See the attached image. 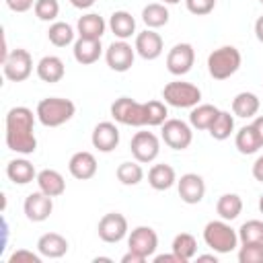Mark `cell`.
I'll return each instance as SVG.
<instances>
[{
  "label": "cell",
  "mask_w": 263,
  "mask_h": 263,
  "mask_svg": "<svg viewBox=\"0 0 263 263\" xmlns=\"http://www.w3.org/2000/svg\"><path fill=\"white\" fill-rule=\"evenodd\" d=\"M35 117L33 111L29 107H12L6 113L4 119V140H6V148L21 154V156H29L37 150V138H35Z\"/></svg>",
  "instance_id": "6da1fadb"
},
{
  "label": "cell",
  "mask_w": 263,
  "mask_h": 263,
  "mask_svg": "<svg viewBox=\"0 0 263 263\" xmlns=\"http://www.w3.org/2000/svg\"><path fill=\"white\" fill-rule=\"evenodd\" d=\"M74 113H76V105L70 99H62V97L41 99L35 109L37 121L45 127H60L68 123L74 117Z\"/></svg>",
  "instance_id": "7a4b0ae2"
},
{
  "label": "cell",
  "mask_w": 263,
  "mask_h": 263,
  "mask_svg": "<svg viewBox=\"0 0 263 263\" xmlns=\"http://www.w3.org/2000/svg\"><path fill=\"white\" fill-rule=\"evenodd\" d=\"M203 242L218 255L232 253L238 247V230L230 226L226 220H212L203 226Z\"/></svg>",
  "instance_id": "3957f363"
},
{
  "label": "cell",
  "mask_w": 263,
  "mask_h": 263,
  "mask_svg": "<svg viewBox=\"0 0 263 263\" xmlns=\"http://www.w3.org/2000/svg\"><path fill=\"white\" fill-rule=\"evenodd\" d=\"M242 55L234 45H222L208 55V72L214 80H226L238 72Z\"/></svg>",
  "instance_id": "277c9868"
},
{
  "label": "cell",
  "mask_w": 263,
  "mask_h": 263,
  "mask_svg": "<svg viewBox=\"0 0 263 263\" xmlns=\"http://www.w3.org/2000/svg\"><path fill=\"white\" fill-rule=\"evenodd\" d=\"M162 99L166 105L177 107V109H193L195 105L201 103V90L185 80H173L166 82L162 88Z\"/></svg>",
  "instance_id": "5b68a950"
},
{
  "label": "cell",
  "mask_w": 263,
  "mask_h": 263,
  "mask_svg": "<svg viewBox=\"0 0 263 263\" xmlns=\"http://www.w3.org/2000/svg\"><path fill=\"white\" fill-rule=\"evenodd\" d=\"M111 117L129 127H144L146 125V107L144 103L132 99V97H119L111 103Z\"/></svg>",
  "instance_id": "8992f818"
},
{
  "label": "cell",
  "mask_w": 263,
  "mask_h": 263,
  "mask_svg": "<svg viewBox=\"0 0 263 263\" xmlns=\"http://www.w3.org/2000/svg\"><path fill=\"white\" fill-rule=\"evenodd\" d=\"M4 78L10 82H25L33 72V58L27 49L16 47L8 53V58L2 62Z\"/></svg>",
  "instance_id": "52a82bcc"
},
{
  "label": "cell",
  "mask_w": 263,
  "mask_h": 263,
  "mask_svg": "<svg viewBox=\"0 0 263 263\" xmlns=\"http://www.w3.org/2000/svg\"><path fill=\"white\" fill-rule=\"evenodd\" d=\"M160 138L173 150H187L193 142L191 123H185L183 119H166L160 125Z\"/></svg>",
  "instance_id": "ba28073f"
},
{
  "label": "cell",
  "mask_w": 263,
  "mask_h": 263,
  "mask_svg": "<svg viewBox=\"0 0 263 263\" xmlns=\"http://www.w3.org/2000/svg\"><path fill=\"white\" fill-rule=\"evenodd\" d=\"M97 232H99V238L107 245H117L121 242L127 232H129V226H127V218L119 212H109L105 214L101 220H99V226H97Z\"/></svg>",
  "instance_id": "9c48e42d"
},
{
  "label": "cell",
  "mask_w": 263,
  "mask_h": 263,
  "mask_svg": "<svg viewBox=\"0 0 263 263\" xmlns=\"http://www.w3.org/2000/svg\"><path fill=\"white\" fill-rule=\"evenodd\" d=\"M129 150H132L134 160H138L142 164L154 162L158 158V154H160V140L152 132H136L132 136Z\"/></svg>",
  "instance_id": "30bf717a"
},
{
  "label": "cell",
  "mask_w": 263,
  "mask_h": 263,
  "mask_svg": "<svg viewBox=\"0 0 263 263\" xmlns=\"http://www.w3.org/2000/svg\"><path fill=\"white\" fill-rule=\"evenodd\" d=\"M136 60V47H132V43H127L125 39H117L113 41L107 49H105V62L113 72H127L134 66Z\"/></svg>",
  "instance_id": "8fae6325"
},
{
  "label": "cell",
  "mask_w": 263,
  "mask_h": 263,
  "mask_svg": "<svg viewBox=\"0 0 263 263\" xmlns=\"http://www.w3.org/2000/svg\"><path fill=\"white\" fill-rule=\"evenodd\" d=\"M127 249L138 253L144 259L154 257V253L158 249V234H156V230L150 228V226H136L127 234Z\"/></svg>",
  "instance_id": "7c38bea8"
},
{
  "label": "cell",
  "mask_w": 263,
  "mask_h": 263,
  "mask_svg": "<svg viewBox=\"0 0 263 263\" xmlns=\"http://www.w3.org/2000/svg\"><path fill=\"white\" fill-rule=\"evenodd\" d=\"M195 64V49L191 43H175L166 53V70L173 76H185Z\"/></svg>",
  "instance_id": "4fadbf2b"
},
{
  "label": "cell",
  "mask_w": 263,
  "mask_h": 263,
  "mask_svg": "<svg viewBox=\"0 0 263 263\" xmlns=\"http://www.w3.org/2000/svg\"><path fill=\"white\" fill-rule=\"evenodd\" d=\"M23 212L31 222H45L53 212V197L43 191H33L23 201Z\"/></svg>",
  "instance_id": "5bb4252c"
},
{
  "label": "cell",
  "mask_w": 263,
  "mask_h": 263,
  "mask_svg": "<svg viewBox=\"0 0 263 263\" xmlns=\"http://www.w3.org/2000/svg\"><path fill=\"white\" fill-rule=\"evenodd\" d=\"M177 191L185 203L195 205L205 195V181L197 173H185V175H181V179H177Z\"/></svg>",
  "instance_id": "9a60e30c"
},
{
  "label": "cell",
  "mask_w": 263,
  "mask_h": 263,
  "mask_svg": "<svg viewBox=\"0 0 263 263\" xmlns=\"http://www.w3.org/2000/svg\"><path fill=\"white\" fill-rule=\"evenodd\" d=\"M134 47H136V53H138L142 60L152 62V60H156V58L162 55L164 41H162V37H160L154 29H146V31L136 33Z\"/></svg>",
  "instance_id": "2e32d148"
},
{
  "label": "cell",
  "mask_w": 263,
  "mask_h": 263,
  "mask_svg": "<svg viewBox=\"0 0 263 263\" xmlns=\"http://www.w3.org/2000/svg\"><path fill=\"white\" fill-rule=\"evenodd\" d=\"M90 142L99 152H113L119 146V127L113 121H101L95 125Z\"/></svg>",
  "instance_id": "e0dca14e"
},
{
  "label": "cell",
  "mask_w": 263,
  "mask_h": 263,
  "mask_svg": "<svg viewBox=\"0 0 263 263\" xmlns=\"http://www.w3.org/2000/svg\"><path fill=\"white\" fill-rule=\"evenodd\" d=\"M97 168H99L97 158H95V154L88 152V150L74 152V154L70 156V160H68V171H70V175H72L74 179H78V181H88V179H92V177L97 175Z\"/></svg>",
  "instance_id": "ac0fdd59"
},
{
  "label": "cell",
  "mask_w": 263,
  "mask_h": 263,
  "mask_svg": "<svg viewBox=\"0 0 263 263\" xmlns=\"http://www.w3.org/2000/svg\"><path fill=\"white\" fill-rule=\"evenodd\" d=\"M70 245L66 240V236H62L60 232H45L37 238V251L41 253V257L47 259H60L68 253Z\"/></svg>",
  "instance_id": "d6986e66"
},
{
  "label": "cell",
  "mask_w": 263,
  "mask_h": 263,
  "mask_svg": "<svg viewBox=\"0 0 263 263\" xmlns=\"http://www.w3.org/2000/svg\"><path fill=\"white\" fill-rule=\"evenodd\" d=\"M72 53H74V60H76L78 64L90 66V64H95V62L103 55L101 39H84V37H78V39L74 41Z\"/></svg>",
  "instance_id": "ffe728a7"
},
{
  "label": "cell",
  "mask_w": 263,
  "mask_h": 263,
  "mask_svg": "<svg viewBox=\"0 0 263 263\" xmlns=\"http://www.w3.org/2000/svg\"><path fill=\"white\" fill-rule=\"evenodd\" d=\"M35 72H37V78L47 82V84H53V82H60L66 74V66L62 62V58L58 55H43L37 66H35Z\"/></svg>",
  "instance_id": "44dd1931"
},
{
  "label": "cell",
  "mask_w": 263,
  "mask_h": 263,
  "mask_svg": "<svg viewBox=\"0 0 263 263\" xmlns=\"http://www.w3.org/2000/svg\"><path fill=\"white\" fill-rule=\"evenodd\" d=\"M148 185L154 191H166V189H171L173 185H177V173H175V168L171 164H166V162L152 164L150 171H148Z\"/></svg>",
  "instance_id": "7402d4cb"
},
{
  "label": "cell",
  "mask_w": 263,
  "mask_h": 263,
  "mask_svg": "<svg viewBox=\"0 0 263 263\" xmlns=\"http://www.w3.org/2000/svg\"><path fill=\"white\" fill-rule=\"evenodd\" d=\"M35 183H37L39 191L47 193L49 197H60L66 191V181H64L62 173L55 171V168H43V171H39Z\"/></svg>",
  "instance_id": "603a6c76"
},
{
  "label": "cell",
  "mask_w": 263,
  "mask_h": 263,
  "mask_svg": "<svg viewBox=\"0 0 263 263\" xmlns=\"http://www.w3.org/2000/svg\"><path fill=\"white\" fill-rule=\"evenodd\" d=\"M105 29H107V23L97 12H86L76 23V33L78 37H84V39H101L105 35Z\"/></svg>",
  "instance_id": "cb8c5ba5"
},
{
  "label": "cell",
  "mask_w": 263,
  "mask_h": 263,
  "mask_svg": "<svg viewBox=\"0 0 263 263\" xmlns=\"http://www.w3.org/2000/svg\"><path fill=\"white\" fill-rule=\"evenodd\" d=\"M6 177L14 185H27L37 179V171H35L33 162L27 158H12L6 164Z\"/></svg>",
  "instance_id": "d4e9b609"
},
{
  "label": "cell",
  "mask_w": 263,
  "mask_h": 263,
  "mask_svg": "<svg viewBox=\"0 0 263 263\" xmlns=\"http://www.w3.org/2000/svg\"><path fill=\"white\" fill-rule=\"evenodd\" d=\"M107 27L111 29V33L117 37V39H129L132 35H136V18L132 16V12L127 10H115L111 16H109V23Z\"/></svg>",
  "instance_id": "484cf974"
},
{
  "label": "cell",
  "mask_w": 263,
  "mask_h": 263,
  "mask_svg": "<svg viewBox=\"0 0 263 263\" xmlns=\"http://www.w3.org/2000/svg\"><path fill=\"white\" fill-rule=\"evenodd\" d=\"M261 101L255 92L251 90H242L232 99V113L234 117H242V119H253L259 113Z\"/></svg>",
  "instance_id": "4316f807"
},
{
  "label": "cell",
  "mask_w": 263,
  "mask_h": 263,
  "mask_svg": "<svg viewBox=\"0 0 263 263\" xmlns=\"http://www.w3.org/2000/svg\"><path fill=\"white\" fill-rule=\"evenodd\" d=\"M218 113H220V109L218 107H214V105H210V103H199V105H195L193 109H191V113H189V123H191V127H195V129H210V125L214 123V119L218 117Z\"/></svg>",
  "instance_id": "83f0119b"
},
{
  "label": "cell",
  "mask_w": 263,
  "mask_h": 263,
  "mask_svg": "<svg viewBox=\"0 0 263 263\" xmlns=\"http://www.w3.org/2000/svg\"><path fill=\"white\" fill-rule=\"evenodd\" d=\"M240 212H242V199H240L238 193H224V195L218 197V201H216V214L222 220L232 222V220H236L240 216Z\"/></svg>",
  "instance_id": "f1b7e54d"
},
{
  "label": "cell",
  "mask_w": 263,
  "mask_h": 263,
  "mask_svg": "<svg viewBox=\"0 0 263 263\" xmlns=\"http://www.w3.org/2000/svg\"><path fill=\"white\" fill-rule=\"evenodd\" d=\"M171 251L181 259V263H189L197 255V240L189 232H179L171 242Z\"/></svg>",
  "instance_id": "f546056e"
},
{
  "label": "cell",
  "mask_w": 263,
  "mask_h": 263,
  "mask_svg": "<svg viewBox=\"0 0 263 263\" xmlns=\"http://www.w3.org/2000/svg\"><path fill=\"white\" fill-rule=\"evenodd\" d=\"M234 146L240 154L249 156V154H255L259 148H261V142H259V136L253 127V123L249 125H242L236 134H234Z\"/></svg>",
  "instance_id": "4dcf8cb0"
},
{
  "label": "cell",
  "mask_w": 263,
  "mask_h": 263,
  "mask_svg": "<svg viewBox=\"0 0 263 263\" xmlns=\"http://www.w3.org/2000/svg\"><path fill=\"white\" fill-rule=\"evenodd\" d=\"M168 8L162 2H150L142 8V21L148 29H160L168 23Z\"/></svg>",
  "instance_id": "1f68e13d"
},
{
  "label": "cell",
  "mask_w": 263,
  "mask_h": 263,
  "mask_svg": "<svg viewBox=\"0 0 263 263\" xmlns=\"http://www.w3.org/2000/svg\"><path fill=\"white\" fill-rule=\"evenodd\" d=\"M74 35H76L74 27L64 21H53L47 29V39L55 47H66V45L74 43Z\"/></svg>",
  "instance_id": "d6a6232c"
},
{
  "label": "cell",
  "mask_w": 263,
  "mask_h": 263,
  "mask_svg": "<svg viewBox=\"0 0 263 263\" xmlns=\"http://www.w3.org/2000/svg\"><path fill=\"white\" fill-rule=\"evenodd\" d=\"M208 132H210V136H212L214 140H218V142L228 140V138L232 136V132H234V113L230 115V111H222V109H220L218 117L214 119V123L210 125Z\"/></svg>",
  "instance_id": "836d02e7"
},
{
  "label": "cell",
  "mask_w": 263,
  "mask_h": 263,
  "mask_svg": "<svg viewBox=\"0 0 263 263\" xmlns=\"http://www.w3.org/2000/svg\"><path fill=\"white\" fill-rule=\"evenodd\" d=\"M117 175V181L121 185H127V187H134L138 185L142 179H144V168H142V162L138 160H127V162H121L115 171Z\"/></svg>",
  "instance_id": "e575fe53"
},
{
  "label": "cell",
  "mask_w": 263,
  "mask_h": 263,
  "mask_svg": "<svg viewBox=\"0 0 263 263\" xmlns=\"http://www.w3.org/2000/svg\"><path fill=\"white\" fill-rule=\"evenodd\" d=\"M240 245H263V220H247L238 228Z\"/></svg>",
  "instance_id": "d590c367"
},
{
  "label": "cell",
  "mask_w": 263,
  "mask_h": 263,
  "mask_svg": "<svg viewBox=\"0 0 263 263\" xmlns=\"http://www.w3.org/2000/svg\"><path fill=\"white\" fill-rule=\"evenodd\" d=\"M144 107H146V125L148 127H160L168 119V107H166V103L152 99V101H146Z\"/></svg>",
  "instance_id": "8d00e7d4"
},
{
  "label": "cell",
  "mask_w": 263,
  "mask_h": 263,
  "mask_svg": "<svg viewBox=\"0 0 263 263\" xmlns=\"http://www.w3.org/2000/svg\"><path fill=\"white\" fill-rule=\"evenodd\" d=\"M33 12L43 23H53L60 14V2L58 0H35Z\"/></svg>",
  "instance_id": "74e56055"
},
{
  "label": "cell",
  "mask_w": 263,
  "mask_h": 263,
  "mask_svg": "<svg viewBox=\"0 0 263 263\" xmlns=\"http://www.w3.org/2000/svg\"><path fill=\"white\" fill-rule=\"evenodd\" d=\"M238 263H263V245H240Z\"/></svg>",
  "instance_id": "f35d334b"
},
{
  "label": "cell",
  "mask_w": 263,
  "mask_h": 263,
  "mask_svg": "<svg viewBox=\"0 0 263 263\" xmlns=\"http://www.w3.org/2000/svg\"><path fill=\"white\" fill-rule=\"evenodd\" d=\"M185 6L195 16H205L216 8V0H185Z\"/></svg>",
  "instance_id": "ab89813d"
},
{
  "label": "cell",
  "mask_w": 263,
  "mask_h": 263,
  "mask_svg": "<svg viewBox=\"0 0 263 263\" xmlns=\"http://www.w3.org/2000/svg\"><path fill=\"white\" fill-rule=\"evenodd\" d=\"M41 253H33L29 249H16L10 257H8V263H41Z\"/></svg>",
  "instance_id": "60d3db41"
},
{
  "label": "cell",
  "mask_w": 263,
  "mask_h": 263,
  "mask_svg": "<svg viewBox=\"0 0 263 263\" xmlns=\"http://www.w3.org/2000/svg\"><path fill=\"white\" fill-rule=\"evenodd\" d=\"M12 12H27L35 6V0H4Z\"/></svg>",
  "instance_id": "b9f144b4"
},
{
  "label": "cell",
  "mask_w": 263,
  "mask_h": 263,
  "mask_svg": "<svg viewBox=\"0 0 263 263\" xmlns=\"http://www.w3.org/2000/svg\"><path fill=\"white\" fill-rule=\"evenodd\" d=\"M251 175H253L255 181L263 183V154L255 158V162H253V166H251Z\"/></svg>",
  "instance_id": "7bdbcfd3"
},
{
  "label": "cell",
  "mask_w": 263,
  "mask_h": 263,
  "mask_svg": "<svg viewBox=\"0 0 263 263\" xmlns=\"http://www.w3.org/2000/svg\"><path fill=\"white\" fill-rule=\"evenodd\" d=\"M154 263H181V259L171 251V253H164V255H154L152 257Z\"/></svg>",
  "instance_id": "ee69618b"
},
{
  "label": "cell",
  "mask_w": 263,
  "mask_h": 263,
  "mask_svg": "<svg viewBox=\"0 0 263 263\" xmlns=\"http://www.w3.org/2000/svg\"><path fill=\"white\" fill-rule=\"evenodd\" d=\"M144 261H146L144 257H140L138 253H134V251H129V249H127V253L121 257V263H144Z\"/></svg>",
  "instance_id": "f6af8a7d"
},
{
  "label": "cell",
  "mask_w": 263,
  "mask_h": 263,
  "mask_svg": "<svg viewBox=\"0 0 263 263\" xmlns=\"http://www.w3.org/2000/svg\"><path fill=\"white\" fill-rule=\"evenodd\" d=\"M253 127L259 136V142H261V148H263V115H255L253 117Z\"/></svg>",
  "instance_id": "bcb514c9"
},
{
  "label": "cell",
  "mask_w": 263,
  "mask_h": 263,
  "mask_svg": "<svg viewBox=\"0 0 263 263\" xmlns=\"http://www.w3.org/2000/svg\"><path fill=\"white\" fill-rule=\"evenodd\" d=\"M255 37L259 43H263V14L255 21Z\"/></svg>",
  "instance_id": "7dc6e473"
},
{
  "label": "cell",
  "mask_w": 263,
  "mask_h": 263,
  "mask_svg": "<svg viewBox=\"0 0 263 263\" xmlns=\"http://www.w3.org/2000/svg\"><path fill=\"white\" fill-rule=\"evenodd\" d=\"M95 2H97V0H70V4H72L74 8H80V10H86V8H90Z\"/></svg>",
  "instance_id": "c3c4849f"
},
{
  "label": "cell",
  "mask_w": 263,
  "mask_h": 263,
  "mask_svg": "<svg viewBox=\"0 0 263 263\" xmlns=\"http://www.w3.org/2000/svg\"><path fill=\"white\" fill-rule=\"evenodd\" d=\"M197 261H212V263H218V255L212 253V255H195Z\"/></svg>",
  "instance_id": "681fc988"
},
{
  "label": "cell",
  "mask_w": 263,
  "mask_h": 263,
  "mask_svg": "<svg viewBox=\"0 0 263 263\" xmlns=\"http://www.w3.org/2000/svg\"><path fill=\"white\" fill-rule=\"evenodd\" d=\"M160 2H162V4H179L181 0H160Z\"/></svg>",
  "instance_id": "f907efd6"
},
{
  "label": "cell",
  "mask_w": 263,
  "mask_h": 263,
  "mask_svg": "<svg viewBox=\"0 0 263 263\" xmlns=\"http://www.w3.org/2000/svg\"><path fill=\"white\" fill-rule=\"evenodd\" d=\"M259 212L263 214V193H261V197H259Z\"/></svg>",
  "instance_id": "816d5d0a"
},
{
  "label": "cell",
  "mask_w": 263,
  "mask_h": 263,
  "mask_svg": "<svg viewBox=\"0 0 263 263\" xmlns=\"http://www.w3.org/2000/svg\"><path fill=\"white\" fill-rule=\"evenodd\" d=\"M259 2H261V4H263V0H259Z\"/></svg>",
  "instance_id": "f5cc1de1"
}]
</instances>
